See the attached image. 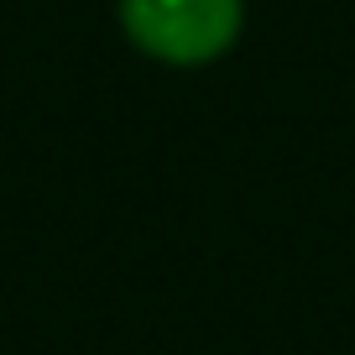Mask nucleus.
<instances>
[{
    "mask_svg": "<svg viewBox=\"0 0 355 355\" xmlns=\"http://www.w3.org/2000/svg\"><path fill=\"white\" fill-rule=\"evenodd\" d=\"M121 26L162 63H209L241 37V0H121Z\"/></svg>",
    "mask_w": 355,
    "mask_h": 355,
    "instance_id": "f257e3e1",
    "label": "nucleus"
}]
</instances>
